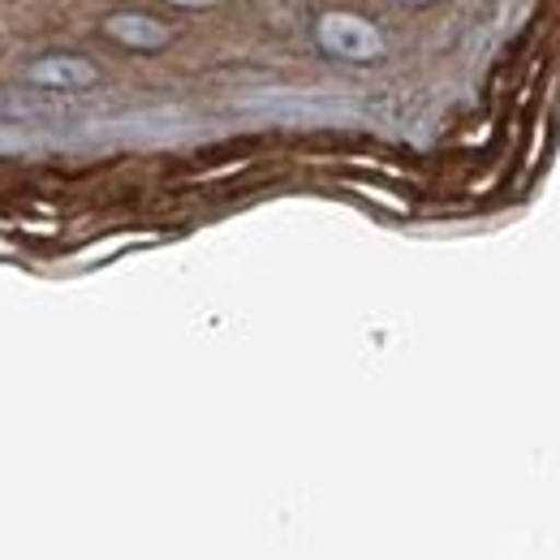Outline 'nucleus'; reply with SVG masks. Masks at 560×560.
I'll use <instances>...</instances> for the list:
<instances>
[{"mask_svg": "<svg viewBox=\"0 0 560 560\" xmlns=\"http://www.w3.org/2000/svg\"><path fill=\"white\" fill-rule=\"evenodd\" d=\"M319 44L332 57H350V61H375L384 52V35L353 13H328L319 22Z\"/></svg>", "mask_w": 560, "mask_h": 560, "instance_id": "obj_1", "label": "nucleus"}, {"mask_svg": "<svg viewBox=\"0 0 560 560\" xmlns=\"http://www.w3.org/2000/svg\"><path fill=\"white\" fill-rule=\"evenodd\" d=\"M66 91H57L52 86V95L48 91H35V95H4L0 100V117L4 121H61L66 113H73V104H66L61 100Z\"/></svg>", "mask_w": 560, "mask_h": 560, "instance_id": "obj_2", "label": "nucleus"}, {"mask_svg": "<svg viewBox=\"0 0 560 560\" xmlns=\"http://www.w3.org/2000/svg\"><path fill=\"white\" fill-rule=\"evenodd\" d=\"M31 82H44V86H57V91H78V86L95 82V66H86L78 57H48V61L31 66Z\"/></svg>", "mask_w": 560, "mask_h": 560, "instance_id": "obj_3", "label": "nucleus"}, {"mask_svg": "<svg viewBox=\"0 0 560 560\" xmlns=\"http://www.w3.org/2000/svg\"><path fill=\"white\" fill-rule=\"evenodd\" d=\"M104 31H108L113 39L130 44V48H160V44H168V26H160V22L147 18V13H117V18H108Z\"/></svg>", "mask_w": 560, "mask_h": 560, "instance_id": "obj_4", "label": "nucleus"}, {"mask_svg": "<svg viewBox=\"0 0 560 560\" xmlns=\"http://www.w3.org/2000/svg\"><path fill=\"white\" fill-rule=\"evenodd\" d=\"M173 4H215V0H173Z\"/></svg>", "mask_w": 560, "mask_h": 560, "instance_id": "obj_5", "label": "nucleus"}, {"mask_svg": "<svg viewBox=\"0 0 560 560\" xmlns=\"http://www.w3.org/2000/svg\"><path fill=\"white\" fill-rule=\"evenodd\" d=\"M419 4H422V0H419Z\"/></svg>", "mask_w": 560, "mask_h": 560, "instance_id": "obj_6", "label": "nucleus"}]
</instances>
